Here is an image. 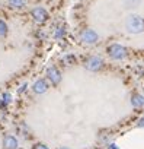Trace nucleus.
Wrapping results in <instances>:
<instances>
[{
    "label": "nucleus",
    "instance_id": "obj_6",
    "mask_svg": "<svg viewBox=\"0 0 144 149\" xmlns=\"http://www.w3.org/2000/svg\"><path fill=\"white\" fill-rule=\"evenodd\" d=\"M31 15H32L34 21H37L38 24H42V22H45L48 19V12L44 8H35V9H32Z\"/></svg>",
    "mask_w": 144,
    "mask_h": 149
},
{
    "label": "nucleus",
    "instance_id": "obj_9",
    "mask_svg": "<svg viewBox=\"0 0 144 149\" xmlns=\"http://www.w3.org/2000/svg\"><path fill=\"white\" fill-rule=\"evenodd\" d=\"M131 105H132L134 108H141V107H144V97L140 95V94H134V95L131 97Z\"/></svg>",
    "mask_w": 144,
    "mask_h": 149
},
{
    "label": "nucleus",
    "instance_id": "obj_10",
    "mask_svg": "<svg viewBox=\"0 0 144 149\" xmlns=\"http://www.w3.org/2000/svg\"><path fill=\"white\" fill-rule=\"evenodd\" d=\"M8 31H9L8 24L3 19H0V37H6L8 35Z\"/></svg>",
    "mask_w": 144,
    "mask_h": 149
},
{
    "label": "nucleus",
    "instance_id": "obj_14",
    "mask_svg": "<svg viewBox=\"0 0 144 149\" xmlns=\"http://www.w3.org/2000/svg\"><path fill=\"white\" fill-rule=\"evenodd\" d=\"M64 28H58L57 31H55V40H61L63 37H64Z\"/></svg>",
    "mask_w": 144,
    "mask_h": 149
},
{
    "label": "nucleus",
    "instance_id": "obj_8",
    "mask_svg": "<svg viewBox=\"0 0 144 149\" xmlns=\"http://www.w3.org/2000/svg\"><path fill=\"white\" fill-rule=\"evenodd\" d=\"M32 89H34L35 94L42 95V94H45V92L48 91V82H47L45 79H38V81H35V84L32 85Z\"/></svg>",
    "mask_w": 144,
    "mask_h": 149
},
{
    "label": "nucleus",
    "instance_id": "obj_18",
    "mask_svg": "<svg viewBox=\"0 0 144 149\" xmlns=\"http://www.w3.org/2000/svg\"><path fill=\"white\" fill-rule=\"evenodd\" d=\"M60 149H68V148H65V146H63V148H60Z\"/></svg>",
    "mask_w": 144,
    "mask_h": 149
},
{
    "label": "nucleus",
    "instance_id": "obj_1",
    "mask_svg": "<svg viewBox=\"0 0 144 149\" xmlns=\"http://www.w3.org/2000/svg\"><path fill=\"white\" fill-rule=\"evenodd\" d=\"M125 28L130 34H141L144 32V19L138 15H130L125 21Z\"/></svg>",
    "mask_w": 144,
    "mask_h": 149
},
{
    "label": "nucleus",
    "instance_id": "obj_15",
    "mask_svg": "<svg viewBox=\"0 0 144 149\" xmlns=\"http://www.w3.org/2000/svg\"><path fill=\"white\" fill-rule=\"evenodd\" d=\"M32 149H50L45 143H35L34 146H32Z\"/></svg>",
    "mask_w": 144,
    "mask_h": 149
},
{
    "label": "nucleus",
    "instance_id": "obj_17",
    "mask_svg": "<svg viewBox=\"0 0 144 149\" xmlns=\"http://www.w3.org/2000/svg\"><path fill=\"white\" fill-rule=\"evenodd\" d=\"M108 149H119V148H118L115 143H109V145H108Z\"/></svg>",
    "mask_w": 144,
    "mask_h": 149
},
{
    "label": "nucleus",
    "instance_id": "obj_7",
    "mask_svg": "<svg viewBox=\"0 0 144 149\" xmlns=\"http://www.w3.org/2000/svg\"><path fill=\"white\" fill-rule=\"evenodd\" d=\"M2 145H3V149H18V148H19L18 139H16L15 136H12V134H6V136L3 137Z\"/></svg>",
    "mask_w": 144,
    "mask_h": 149
},
{
    "label": "nucleus",
    "instance_id": "obj_3",
    "mask_svg": "<svg viewBox=\"0 0 144 149\" xmlns=\"http://www.w3.org/2000/svg\"><path fill=\"white\" fill-rule=\"evenodd\" d=\"M80 40H82V42H85V44H95V42H98L99 35L96 34V31H93V29H90V28H86V29L82 31Z\"/></svg>",
    "mask_w": 144,
    "mask_h": 149
},
{
    "label": "nucleus",
    "instance_id": "obj_16",
    "mask_svg": "<svg viewBox=\"0 0 144 149\" xmlns=\"http://www.w3.org/2000/svg\"><path fill=\"white\" fill-rule=\"evenodd\" d=\"M26 86H28V85H26V84H23V85H22V86L19 88V91H18V92H19V94H22V92H23V91L26 89Z\"/></svg>",
    "mask_w": 144,
    "mask_h": 149
},
{
    "label": "nucleus",
    "instance_id": "obj_2",
    "mask_svg": "<svg viewBox=\"0 0 144 149\" xmlns=\"http://www.w3.org/2000/svg\"><path fill=\"white\" fill-rule=\"evenodd\" d=\"M108 56L114 60H124L127 57V48L121 44H111L106 48Z\"/></svg>",
    "mask_w": 144,
    "mask_h": 149
},
{
    "label": "nucleus",
    "instance_id": "obj_11",
    "mask_svg": "<svg viewBox=\"0 0 144 149\" xmlns=\"http://www.w3.org/2000/svg\"><path fill=\"white\" fill-rule=\"evenodd\" d=\"M25 0H9V5L12 8H23L25 6Z\"/></svg>",
    "mask_w": 144,
    "mask_h": 149
},
{
    "label": "nucleus",
    "instance_id": "obj_12",
    "mask_svg": "<svg viewBox=\"0 0 144 149\" xmlns=\"http://www.w3.org/2000/svg\"><path fill=\"white\" fill-rule=\"evenodd\" d=\"M63 60L65 61V64H74V63H76V57H74L73 54H68V56H65Z\"/></svg>",
    "mask_w": 144,
    "mask_h": 149
},
{
    "label": "nucleus",
    "instance_id": "obj_13",
    "mask_svg": "<svg viewBox=\"0 0 144 149\" xmlns=\"http://www.w3.org/2000/svg\"><path fill=\"white\" fill-rule=\"evenodd\" d=\"M2 102H3L5 105H9V104L12 102V95H10L9 92H5V94H3V100H2Z\"/></svg>",
    "mask_w": 144,
    "mask_h": 149
},
{
    "label": "nucleus",
    "instance_id": "obj_4",
    "mask_svg": "<svg viewBox=\"0 0 144 149\" xmlns=\"http://www.w3.org/2000/svg\"><path fill=\"white\" fill-rule=\"evenodd\" d=\"M102 66H103V60H102L101 57H98V56L89 57V58L86 60V63H85V67H86L88 70H90V72H98V70L102 69Z\"/></svg>",
    "mask_w": 144,
    "mask_h": 149
},
{
    "label": "nucleus",
    "instance_id": "obj_5",
    "mask_svg": "<svg viewBox=\"0 0 144 149\" xmlns=\"http://www.w3.org/2000/svg\"><path fill=\"white\" fill-rule=\"evenodd\" d=\"M47 78H48V81L51 82V85L57 86V85H60V82H61V73H60V70H58L55 66H51V67L47 69Z\"/></svg>",
    "mask_w": 144,
    "mask_h": 149
},
{
    "label": "nucleus",
    "instance_id": "obj_19",
    "mask_svg": "<svg viewBox=\"0 0 144 149\" xmlns=\"http://www.w3.org/2000/svg\"><path fill=\"white\" fill-rule=\"evenodd\" d=\"M0 107H2V101H0Z\"/></svg>",
    "mask_w": 144,
    "mask_h": 149
}]
</instances>
